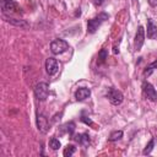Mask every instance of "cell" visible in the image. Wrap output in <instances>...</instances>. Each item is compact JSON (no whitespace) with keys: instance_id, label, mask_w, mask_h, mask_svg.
<instances>
[{"instance_id":"6da1fadb","label":"cell","mask_w":157,"mask_h":157,"mask_svg":"<svg viewBox=\"0 0 157 157\" xmlns=\"http://www.w3.org/2000/svg\"><path fill=\"white\" fill-rule=\"evenodd\" d=\"M107 18H108V15L107 13H101L97 17L88 20V22H87V32L88 33H94L98 29V27L101 26V23L104 20H107Z\"/></svg>"},{"instance_id":"7a4b0ae2","label":"cell","mask_w":157,"mask_h":157,"mask_svg":"<svg viewBox=\"0 0 157 157\" xmlns=\"http://www.w3.org/2000/svg\"><path fill=\"white\" fill-rule=\"evenodd\" d=\"M34 94L38 101H45L49 96V86L45 82H39L34 87Z\"/></svg>"},{"instance_id":"3957f363","label":"cell","mask_w":157,"mask_h":157,"mask_svg":"<svg viewBox=\"0 0 157 157\" xmlns=\"http://www.w3.org/2000/svg\"><path fill=\"white\" fill-rule=\"evenodd\" d=\"M107 98L109 99V102H110L113 105H119V104L123 102L124 96H123V93H121L119 90H117V88H114V87H110V88H108Z\"/></svg>"},{"instance_id":"277c9868","label":"cell","mask_w":157,"mask_h":157,"mask_svg":"<svg viewBox=\"0 0 157 157\" xmlns=\"http://www.w3.org/2000/svg\"><path fill=\"white\" fill-rule=\"evenodd\" d=\"M69 49V43L63 39H54L50 43V50L53 54H61Z\"/></svg>"},{"instance_id":"5b68a950","label":"cell","mask_w":157,"mask_h":157,"mask_svg":"<svg viewBox=\"0 0 157 157\" xmlns=\"http://www.w3.org/2000/svg\"><path fill=\"white\" fill-rule=\"evenodd\" d=\"M142 91H144V94L146 96L147 99L153 101V102H157V92H156V90L153 88V86L150 82L145 81L142 83Z\"/></svg>"},{"instance_id":"8992f818","label":"cell","mask_w":157,"mask_h":157,"mask_svg":"<svg viewBox=\"0 0 157 157\" xmlns=\"http://www.w3.org/2000/svg\"><path fill=\"white\" fill-rule=\"evenodd\" d=\"M1 9L2 12H20V6L13 0H1Z\"/></svg>"},{"instance_id":"52a82bcc","label":"cell","mask_w":157,"mask_h":157,"mask_svg":"<svg viewBox=\"0 0 157 157\" xmlns=\"http://www.w3.org/2000/svg\"><path fill=\"white\" fill-rule=\"evenodd\" d=\"M145 42V29L142 26H139L137 27V32H136V36H135V40H134V48L135 50H140L142 44Z\"/></svg>"},{"instance_id":"ba28073f","label":"cell","mask_w":157,"mask_h":157,"mask_svg":"<svg viewBox=\"0 0 157 157\" xmlns=\"http://www.w3.org/2000/svg\"><path fill=\"white\" fill-rule=\"evenodd\" d=\"M58 69H59V64H58V60L54 59V58H48L45 60V71L48 75H55L58 72Z\"/></svg>"},{"instance_id":"9c48e42d","label":"cell","mask_w":157,"mask_h":157,"mask_svg":"<svg viewBox=\"0 0 157 157\" xmlns=\"http://www.w3.org/2000/svg\"><path fill=\"white\" fill-rule=\"evenodd\" d=\"M147 38L148 39H153L157 38V23L153 22L152 18H147Z\"/></svg>"},{"instance_id":"30bf717a","label":"cell","mask_w":157,"mask_h":157,"mask_svg":"<svg viewBox=\"0 0 157 157\" xmlns=\"http://www.w3.org/2000/svg\"><path fill=\"white\" fill-rule=\"evenodd\" d=\"M37 126H38V130L40 132H43V134L47 132L48 129H49V121H48V119L44 115L38 114V117H37Z\"/></svg>"},{"instance_id":"8fae6325","label":"cell","mask_w":157,"mask_h":157,"mask_svg":"<svg viewBox=\"0 0 157 157\" xmlns=\"http://www.w3.org/2000/svg\"><path fill=\"white\" fill-rule=\"evenodd\" d=\"M4 18H5V21H6V22H9V23H11V25H13V26L23 27V28L29 27V25H28L25 20H17V18H13V17H10V16H6L5 13H4Z\"/></svg>"},{"instance_id":"7c38bea8","label":"cell","mask_w":157,"mask_h":157,"mask_svg":"<svg viewBox=\"0 0 157 157\" xmlns=\"http://www.w3.org/2000/svg\"><path fill=\"white\" fill-rule=\"evenodd\" d=\"M90 96H91V91L90 88H86V87H81L75 92V98L77 101H85Z\"/></svg>"},{"instance_id":"4fadbf2b","label":"cell","mask_w":157,"mask_h":157,"mask_svg":"<svg viewBox=\"0 0 157 157\" xmlns=\"http://www.w3.org/2000/svg\"><path fill=\"white\" fill-rule=\"evenodd\" d=\"M74 139H75L76 142H78V144H80L81 146H83V147H88V146H90V135H88L87 132L78 134V135H76Z\"/></svg>"},{"instance_id":"5bb4252c","label":"cell","mask_w":157,"mask_h":157,"mask_svg":"<svg viewBox=\"0 0 157 157\" xmlns=\"http://www.w3.org/2000/svg\"><path fill=\"white\" fill-rule=\"evenodd\" d=\"M156 69H157V60H155L153 63H151L146 66V69L144 70V76H150Z\"/></svg>"},{"instance_id":"9a60e30c","label":"cell","mask_w":157,"mask_h":157,"mask_svg":"<svg viewBox=\"0 0 157 157\" xmlns=\"http://www.w3.org/2000/svg\"><path fill=\"white\" fill-rule=\"evenodd\" d=\"M107 59H108V50L107 49H101L99 53H98V63L103 64Z\"/></svg>"},{"instance_id":"2e32d148","label":"cell","mask_w":157,"mask_h":157,"mask_svg":"<svg viewBox=\"0 0 157 157\" xmlns=\"http://www.w3.org/2000/svg\"><path fill=\"white\" fill-rule=\"evenodd\" d=\"M121 137H123V131H121V130H117V131H113V132L110 134V136H109V141L114 142V141L120 140Z\"/></svg>"},{"instance_id":"e0dca14e","label":"cell","mask_w":157,"mask_h":157,"mask_svg":"<svg viewBox=\"0 0 157 157\" xmlns=\"http://www.w3.org/2000/svg\"><path fill=\"white\" fill-rule=\"evenodd\" d=\"M153 146H155V139H151L150 140V142L146 145V147L144 148V151H142V153L146 156V155H150L151 153V151L153 150Z\"/></svg>"},{"instance_id":"ac0fdd59","label":"cell","mask_w":157,"mask_h":157,"mask_svg":"<svg viewBox=\"0 0 157 157\" xmlns=\"http://www.w3.org/2000/svg\"><path fill=\"white\" fill-rule=\"evenodd\" d=\"M75 151H76V147L74 145H67L65 147V150H64V156L65 157H70V156H72L75 153Z\"/></svg>"},{"instance_id":"d6986e66","label":"cell","mask_w":157,"mask_h":157,"mask_svg":"<svg viewBox=\"0 0 157 157\" xmlns=\"http://www.w3.org/2000/svg\"><path fill=\"white\" fill-rule=\"evenodd\" d=\"M60 146H61V145H60V141H59L58 139L50 137V140H49V147H52L53 150H58Z\"/></svg>"},{"instance_id":"ffe728a7","label":"cell","mask_w":157,"mask_h":157,"mask_svg":"<svg viewBox=\"0 0 157 157\" xmlns=\"http://www.w3.org/2000/svg\"><path fill=\"white\" fill-rule=\"evenodd\" d=\"M66 131L70 135H74V131H75V123L74 121H70V123L66 124Z\"/></svg>"},{"instance_id":"44dd1931","label":"cell","mask_w":157,"mask_h":157,"mask_svg":"<svg viewBox=\"0 0 157 157\" xmlns=\"http://www.w3.org/2000/svg\"><path fill=\"white\" fill-rule=\"evenodd\" d=\"M81 120H82L85 124H87V125H92V124H93V123H92V120H91L88 117H85V115H82V117H81Z\"/></svg>"},{"instance_id":"7402d4cb","label":"cell","mask_w":157,"mask_h":157,"mask_svg":"<svg viewBox=\"0 0 157 157\" xmlns=\"http://www.w3.org/2000/svg\"><path fill=\"white\" fill-rule=\"evenodd\" d=\"M104 1H105V0H93V4H94V6L98 7V6H102V5L104 4Z\"/></svg>"},{"instance_id":"603a6c76","label":"cell","mask_w":157,"mask_h":157,"mask_svg":"<svg viewBox=\"0 0 157 157\" xmlns=\"http://www.w3.org/2000/svg\"><path fill=\"white\" fill-rule=\"evenodd\" d=\"M148 4L151 6H153V7H156L157 6V0H148Z\"/></svg>"}]
</instances>
